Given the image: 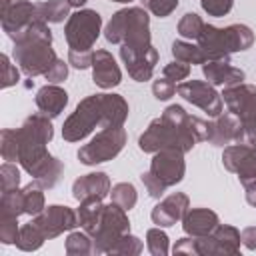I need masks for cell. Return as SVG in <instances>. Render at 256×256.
Segmentation results:
<instances>
[{"label":"cell","mask_w":256,"mask_h":256,"mask_svg":"<svg viewBox=\"0 0 256 256\" xmlns=\"http://www.w3.org/2000/svg\"><path fill=\"white\" fill-rule=\"evenodd\" d=\"M152 94L156 100H168L176 94V82H172L168 78H158L152 84Z\"/></svg>","instance_id":"38"},{"label":"cell","mask_w":256,"mask_h":256,"mask_svg":"<svg viewBox=\"0 0 256 256\" xmlns=\"http://www.w3.org/2000/svg\"><path fill=\"white\" fill-rule=\"evenodd\" d=\"M240 240L248 250H256V226H248L240 232Z\"/></svg>","instance_id":"45"},{"label":"cell","mask_w":256,"mask_h":256,"mask_svg":"<svg viewBox=\"0 0 256 256\" xmlns=\"http://www.w3.org/2000/svg\"><path fill=\"white\" fill-rule=\"evenodd\" d=\"M208 136L210 122L198 116H190L182 106L172 104L162 112L160 118L150 122V126L138 138V146L148 154L164 148H178L182 152H188L196 142L208 140Z\"/></svg>","instance_id":"2"},{"label":"cell","mask_w":256,"mask_h":256,"mask_svg":"<svg viewBox=\"0 0 256 256\" xmlns=\"http://www.w3.org/2000/svg\"><path fill=\"white\" fill-rule=\"evenodd\" d=\"M0 16H2L4 32L10 38H14L24 28H28L34 20H38V10H36V4L26 0H2Z\"/></svg>","instance_id":"16"},{"label":"cell","mask_w":256,"mask_h":256,"mask_svg":"<svg viewBox=\"0 0 256 256\" xmlns=\"http://www.w3.org/2000/svg\"><path fill=\"white\" fill-rule=\"evenodd\" d=\"M102 16L96 10H78L68 16L64 34L70 50H92L100 36Z\"/></svg>","instance_id":"9"},{"label":"cell","mask_w":256,"mask_h":256,"mask_svg":"<svg viewBox=\"0 0 256 256\" xmlns=\"http://www.w3.org/2000/svg\"><path fill=\"white\" fill-rule=\"evenodd\" d=\"M176 92L186 102L198 106L200 110H204L212 118H216V116L222 114V98L214 90V86L210 82H204V80H186V82H180L176 86Z\"/></svg>","instance_id":"11"},{"label":"cell","mask_w":256,"mask_h":256,"mask_svg":"<svg viewBox=\"0 0 256 256\" xmlns=\"http://www.w3.org/2000/svg\"><path fill=\"white\" fill-rule=\"evenodd\" d=\"M196 44L202 48L206 62L208 60H226L234 52L248 50L254 44V32L244 24H232L226 28H216L204 24Z\"/></svg>","instance_id":"5"},{"label":"cell","mask_w":256,"mask_h":256,"mask_svg":"<svg viewBox=\"0 0 256 256\" xmlns=\"http://www.w3.org/2000/svg\"><path fill=\"white\" fill-rule=\"evenodd\" d=\"M172 56L186 64H204L206 56L198 44L186 42V40H174L172 42Z\"/></svg>","instance_id":"27"},{"label":"cell","mask_w":256,"mask_h":256,"mask_svg":"<svg viewBox=\"0 0 256 256\" xmlns=\"http://www.w3.org/2000/svg\"><path fill=\"white\" fill-rule=\"evenodd\" d=\"M34 222L38 224V228L42 230L44 238H56L66 230H74L78 224V214L68 208V206H60V204H52L48 208H44L40 214H36Z\"/></svg>","instance_id":"15"},{"label":"cell","mask_w":256,"mask_h":256,"mask_svg":"<svg viewBox=\"0 0 256 256\" xmlns=\"http://www.w3.org/2000/svg\"><path fill=\"white\" fill-rule=\"evenodd\" d=\"M110 194V178L104 172H90L74 180L72 184V196L80 202L90 196L104 198Z\"/></svg>","instance_id":"22"},{"label":"cell","mask_w":256,"mask_h":256,"mask_svg":"<svg viewBox=\"0 0 256 256\" xmlns=\"http://www.w3.org/2000/svg\"><path fill=\"white\" fill-rule=\"evenodd\" d=\"M202 28H204V22H202V18L198 16V14H194V12H186L182 18H180V22H178V34L182 36V38H188V40H198V36H200V32H202Z\"/></svg>","instance_id":"31"},{"label":"cell","mask_w":256,"mask_h":256,"mask_svg":"<svg viewBox=\"0 0 256 256\" xmlns=\"http://www.w3.org/2000/svg\"><path fill=\"white\" fill-rule=\"evenodd\" d=\"M92 50H68V64H72L76 70H84L92 66Z\"/></svg>","instance_id":"41"},{"label":"cell","mask_w":256,"mask_h":256,"mask_svg":"<svg viewBox=\"0 0 256 256\" xmlns=\"http://www.w3.org/2000/svg\"><path fill=\"white\" fill-rule=\"evenodd\" d=\"M244 140V124L230 112H224L216 116L214 122H210V136L208 142L212 146H230V144H242Z\"/></svg>","instance_id":"18"},{"label":"cell","mask_w":256,"mask_h":256,"mask_svg":"<svg viewBox=\"0 0 256 256\" xmlns=\"http://www.w3.org/2000/svg\"><path fill=\"white\" fill-rule=\"evenodd\" d=\"M128 118V104L120 94H92L78 102L62 126L66 142L84 140L94 128L122 126Z\"/></svg>","instance_id":"3"},{"label":"cell","mask_w":256,"mask_h":256,"mask_svg":"<svg viewBox=\"0 0 256 256\" xmlns=\"http://www.w3.org/2000/svg\"><path fill=\"white\" fill-rule=\"evenodd\" d=\"M200 6L210 16H224L232 10L234 0H200Z\"/></svg>","instance_id":"40"},{"label":"cell","mask_w":256,"mask_h":256,"mask_svg":"<svg viewBox=\"0 0 256 256\" xmlns=\"http://www.w3.org/2000/svg\"><path fill=\"white\" fill-rule=\"evenodd\" d=\"M92 80L102 90H110L122 82V72L108 50H96L92 56Z\"/></svg>","instance_id":"20"},{"label":"cell","mask_w":256,"mask_h":256,"mask_svg":"<svg viewBox=\"0 0 256 256\" xmlns=\"http://www.w3.org/2000/svg\"><path fill=\"white\" fill-rule=\"evenodd\" d=\"M222 164L234 172L242 184L256 180V148L248 144H230L224 148Z\"/></svg>","instance_id":"17"},{"label":"cell","mask_w":256,"mask_h":256,"mask_svg":"<svg viewBox=\"0 0 256 256\" xmlns=\"http://www.w3.org/2000/svg\"><path fill=\"white\" fill-rule=\"evenodd\" d=\"M66 104H68V94L64 88H60L56 84H46L36 92V106L48 118L60 116V112L66 108Z\"/></svg>","instance_id":"24"},{"label":"cell","mask_w":256,"mask_h":256,"mask_svg":"<svg viewBox=\"0 0 256 256\" xmlns=\"http://www.w3.org/2000/svg\"><path fill=\"white\" fill-rule=\"evenodd\" d=\"M110 196H112V202L118 204L120 208H124L126 212L132 210V208L136 206V202H138L136 188H134L130 182H118L116 186H112Z\"/></svg>","instance_id":"29"},{"label":"cell","mask_w":256,"mask_h":256,"mask_svg":"<svg viewBox=\"0 0 256 256\" xmlns=\"http://www.w3.org/2000/svg\"><path fill=\"white\" fill-rule=\"evenodd\" d=\"M46 80L48 82H52V84H58V82H62V80H66V76H68V64L64 62V60H60V58H56L54 60V64L46 70Z\"/></svg>","instance_id":"44"},{"label":"cell","mask_w":256,"mask_h":256,"mask_svg":"<svg viewBox=\"0 0 256 256\" xmlns=\"http://www.w3.org/2000/svg\"><path fill=\"white\" fill-rule=\"evenodd\" d=\"M120 58L136 82H146L152 78L154 68L158 64V50L154 46L148 48H130L126 44H120Z\"/></svg>","instance_id":"14"},{"label":"cell","mask_w":256,"mask_h":256,"mask_svg":"<svg viewBox=\"0 0 256 256\" xmlns=\"http://www.w3.org/2000/svg\"><path fill=\"white\" fill-rule=\"evenodd\" d=\"M14 40V60L26 76H40L54 64L56 54L52 50V32L48 22L34 20Z\"/></svg>","instance_id":"4"},{"label":"cell","mask_w":256,"mask_h":256,"mask_svg":"<svg viewBox=\"0 0 256 256\" xmlns=\"http://www.w3.org/2000/svg\"><path fill=\"white\" fill-rule=\"evenodd\" d=\"M52 136V122L42 112L28 116L24 124L14 130L16 160L42 188H54L64 172V164L46 150Z\"/></svg>","instance_id":"1"},{"label":"cell","mask_w":256,"mask_h":256,"mask_svg":"<svg viewBox=\"0 0 256 256\" xmlns=\"http://www.w3.org/2000/svg\"><path fill=\"white\" fill-rule=\"evenodd\" d=\"M140 180H142V184L146 186L148 196H152V198H158V200H160V196H164V192L168 190L150 170H148V172H142V174H140Z\"/></svg>","instance_id":"39"},{"label":"cell","mask_w":256,"mask_h":256,"mask_svg":"<svg viewBox=\"0 0 256 256\" xmlns=\"http://www.w3.org/2000/svg\"><path fill=\"white\" fill-rule=\"evenodd\" d=\"M104 38L112 44H126L130 48H148L150 42V18L146 8L118 10L104 30Z\"/></svg>","instance_id":"6"},{"label":"cell","mask_w":256,"mask_h":256,"mask_svg":"<svg viewBox=\"0 0 256 256\" xmlns=\"http://www.w3.org/2000/svg\"><path fill=\"white\" fill-rule=\"evenodd\" d=\"M126 144V130L122 126L102 128L86 146L78 150V160L86 166L102 164L116 158Z\"/></svg>","instance_id":"7"},{"label":"cell","mask_w":256,"mask_h":256,"mask_svg":"<svg viewBox=\"0 0 256 256\" xmlns=\"http://www.w3.org/2000/svg\"><path fill=\"white\" fill-rule=\"evenodd\" d=\"M66 2H68L72 8H80V6H84V4H86V0H66Z\"/></svg>","instance_id":"48"},{"label":"cell","mask_w":256,"mask_h":256,"mask_svg":"<svg viewBox=\"0 0 256 256\" xmlns=\"http://www.w3.org/2000/svg\"><path fill=\"white\" fill-rule=\"evenodd\" d=\"M102 210H104V204H102V198H98V196H90V198L80 200V208L76 214H78V224L82 226L84 232L94 234V230L100 224Z\"/></svg>","instance_id":"25"},{"label":"cell","mask_w":256,"mask_h":256,"mask_svg":"<svg viewBox=\"0 0 256 256\" xmlns=\"http://www.w3.org/2000/svg\"><path fill=\"white\" fill-rule=\"evenodd\" d=\"M44 240H46V238H44L42 230H40L38 224L32 220V222H28V224H24V226L20 228L16 246H18L20 250H24V252H32V250H38Z\"/></svg>","instance_id":"28"},{"label":"cell","mask_w":256,"mask_h":256,"mask_svg":"<svg viewBox=\"0 0 256 256\" xmlns=\"http://www.w3.org/2000/svg\"><path fill=\"white\" fill-rule=\"evenodd\" d=\"M242 144H248V146L256 148V124L244 126V140H242Z\"/></svg>","instance_id":"47"},{"label":"cell","mask_w":256,"mask_h":256,"mask_svg":"<svg viewBox=\"0 0 256 256\" xmlns=\"http://www.w3.org/2000/svg\"><path fill=\"white\" fill-rule=\"evenodd\" d=\"M224 104L230 114H234L244 126L256 124V86L236 84L228 86L222 92Z\"/></svg>","instance_id":"12"},{"label":"cell","mask_w":256,"mask_h":256,"mask_svg":"<svg viewBox=\"0 0 256 256\" xmlns=\"http://www.w3.org/2000/svg\"><path fill=\"white\" fill-rule=\"evenodd\" d=\"M36 10H38V20H44V22H50V24L64 22V18L70 16L68 14L70 4L66 0H46V2L36 4Z\"/></svg>","instance_id":"26"},{"label":"cell","mask_w":256,"mask_h":256,"mask_svg":"<svg viewBox=\"0 0 256 256\" xmlns=\"http://www.w3.org/2000/svg\"><path fill=\"white\" fill-rule=\"evenodd\" d=\"M112 2H132V0H112Z\"/></svg>","instance_id":"49"},{"label":"cell","mask_w":256,"mask_h":256,"mask_svg":"<svg viewBox=\"0 0 256 256\" xmlns=\"http://www.w3.org/2000/svg\"><path fill=\"white\" fill-rule=\"evenodd\" d=\"M0 174H2V194L4 192H14L18 190V184H20V172L18 168L12 164V162H4L2 168H0Z\"/></svg>","instance_id":"35"},{"label":"cell","mask_w":256,"mask_h":256,"mask_svg":"<svg viewBox=\"0 0 256 256\" xmlns=\"http://www.w3.org/2000/svg\"><path fill=\"white\" fill-rule=\"evenodd\" d=\"M194 254H238L240 232L230 224H218L208 236H192Z\"/></svg>","instance_id":"10"},{"label":"cell","mask_w":256,"mask_h":256,"mask_svg":"<svg viewBox=\"0 0 256 256\" xmlns=\"http://www.w3.org/2000/svg\"><path fill=\"white\" fill-rule=\"evenodd\" d=\"M142 248H144V244L140 242V238H136L130 232H126L122 238H118V242L110 248L108 254H140Z\"/></svg>","instance_id":"33"},{"label":"cell","mask_w":256,"mask_h":256,"mask_svg":"<svg viewBox=\"0 0 256 256\" xmlns=\"http://www.w3.org/2000/svg\"><path fill=\"white\" fill-rule=\"evenodd\" d=\"M18 218L10 216V214H2L0 216V240L4 244H16L18 240Z\"/></svg>","instance_id":"34"},{"label":"cell","mask_w":256,"mask_h":256,"mask_svg":"<svg viewBox=\"0 0 256 256\" xmlns=\"http://www.w3.org/2000/svg\"><path fill=\"white\" fill-rule=\"evenodd\" d=\"M66 254L70 256H82V254H94V242L88 232H72L66 238Z\"/></svg>","instance_id":"30"},{"label":"cell","mask_w":256,"mask_h":256,"mask_svg":"<svg viewBox=\"0 0 256 256\" xmlns=\"http://www.w3.org/2000/svg\"><path fill=\"white\" fill-rule=\"evenodd\" d=\"M188 208H190L188 196L182 194V192H174V194L166 196L164 200H160V202L152 208L150 218H152V222H154L156 226L168 228V226H174L176 222H182V218H184V214L188 212Z\"/></svg>","instance_id":"19"},{"label":"cell","mask_w":256,"mask_h":256,"mask_svg":"<svg viewBox=\"0 0 256 256\" xmlns=\"http://www.w3.org/2000/svg\"><path fill=\"white\" fill-rule=\"evenodd\" d=\"M218 224V214L208 208H190L182 218V228L188 236H208Z\"/></svg>","instance_id":"23"},{"label":"cell","mask_w":256,"mask_h":256,"mask_svg":"<svg viewBox=\"0 0 256 256\" xmlns=\"http://www.w3.org/2000/svg\"><path fill=\"white\" fill-rule=\"evenodd\" d=\"M126 232H130V222L126 216V210L120 208L118 204H108L102 210V218L98 228L94 230L92 242H94V254H104L110 252V248L122 238Z\"/></svg>","instance_id":"8"},{"label":"cell","mask_w":256,"mask_h":256,"mask_svg":"<svg viewBox=\"0 0 256 256\" xmlns=\"http://www.w3.org/2000/svg\"><path fill=\"white\" fill-rule=\"evenodd\" d=\"M140 2L148 12H152L158 18L170 16L178 6V0H140Z\"/></svg>","instance_id":"36"},{"label":"cell","mask_w":256,"mask_h":256,"mask_svg":"<svg viewBox=\"0 0 256 256\" xmlns=\"http://www.w3.org/2000/svg\"><path fill=\"white\" fill-rule=\"evenodd\" d=\"M162 74H164V78H168V80H172V82H180V80L188 78V74H190V64L180 62V60L170 62V64H166V66L162 68Z\"/></svg>","instance_id":"37"},{"label":"cell","mask_w":256,"mask_h":256,"mask_svg":"<svg viewBox=\"0 0 256 256\" xmlns=\"http://www.w3.org/2000/svg\"><path fill=\"white\" fill-rule=\"evenodd\" d=\"M146 246H148V252L154 254V256H166L168 254V236L166 232L158 228H150L146 232Z\"/></svg>","instance_id":"32"},{"label":"cell","mask_w":256,"mask_h":256,"mask_svg":"<svg viewBox=\"0 0 256 256\" xmlns=\"http://www.w3.org/2000/svg\"><path fill=\"white\" fill-rule=\"evenodd\" d=\"M202 72H204V78L212 84V86H236V84H242V80L246 78L244 70L232 66L226 60H208L202 64Z\"/></svg>","instance_id":"21"},{"label":"cell","mask_w":256,"mask_h":256,"mask_svg":"<svg viewBox=\"0 0 256 256\" xmlns=\"http://www.w3.org/2000/svg\"><path fill=\"white\" fill-rule=\"evenodd\" d=\"M184 152L178 148H164L154 152V158L150 162V172L166 186H176L186 172V164H184Z\"/></svg>","instance_id":"13"},{"label":"cell","mask_w":256,"mask_h":256,"mask_svg":"<svg viewBox=\"0 0 256 256\" xmlns=\"http://www.w3.org/2000/svg\"><path fill=\"white\" fill-rule=\"evenodd\" d=\"M2 158L8 162L16 160V138H14V130L10 128L2 130Z\"/></svg>","instance_id":"43"},{"label":"cell","mask_w":256,"mask_h":256,"mask_svg":"<svg viewBox=\"0 0 256 256\" xmlns=\"http://www.w3.org/2000/svg\"><path fill=\"white\" fill-rule=\"evenodd\" d=\"M0 62H2V88H10L18 82V70L14 64H10V58L6 54L0 56Z\"/></svg>","instance_id":"42"},{"label":"cell","mask_w":256,"mask_h":256,"mask_svg":"<svg viewBox=\"0 0 256 256\" xmlns=\"http://www.w3.org/2000/svg\"><path fill=\"white\" fill-rule=\"evenodd\" d=\"M242 186H244V190H246V202L256 208V180H250V182H246V184H242Z\"/></svg>","instance_id":"46"}]
</instances>
